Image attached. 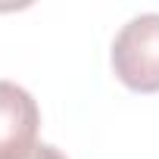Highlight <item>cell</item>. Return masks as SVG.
I'll return each instance as SVG.
<instances>
[{
	"label": "cell",
	"mask_w": 159,
	"mask_h": 159,
	"mask_svg": "<svg viewBox=\"0 0 159 159\" xmlns=\"http://www.w3.org/2000/svg\"><path fill=\"white\" fill-rule=\"evenodd\" d=\"M116 78L140 94L159 91V13H140L112 41Z\"/></svg>",
	"instance_id": "cell-1"
},
{
	"label": "cell",
	"mask_w": 159,
	"mask_h": 159,
	"mask_svg": "<svg viewBox=\"0 0 159 159\" xmlns=\"http://www.w3.org/2000/svg\"><path fill=\"white\" fill-rule=\"evenodd\" d=\"M41 109L16 81H0V159H22L38 143Z\"/></svg>",
	"instance_id": "cell-2"
},
{
	"label": "cell",
	"mask_w": 159,
	"mask_h": 159,
	"mask_svg": "<svg viewBox=\"0 0 159 159\" xmlns=\"http://www.w3.org/2000/svg\"><path fill=\"white\" fill-rule=\"evenodd\" d=\"M22 159H66V156H62L56 147H50V143H38V147H34L31 153H25Z\"/></svg>",
	"instance_id": "cell-3"
}]
</instances>
